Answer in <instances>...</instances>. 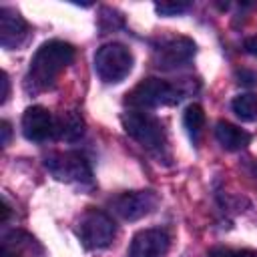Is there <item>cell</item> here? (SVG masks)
<instances>
[{"label":"cell","mask_w":257,"mask_h":257,"mask_svg":"<svg viewBox=\"0 0 257 257\" xmlns=\"http://www.w3.org/2000/svg\"><path fill=\"white\" fill-rule=\"evenodd\" d=\"M72 60H74L72 44H68L64 40L44 42L30 60L28 74H26V86L32 88V92H40V90L50 88L54 84L56 76Z\"/></svg>","instance_id":"cell-1"},{"label":"cell","mask_w":257,"mask_h":257,"mask_svg":"<svg viewBox=\"0 0 257 257\" xmlns=\"http://www.w3.org/2000/svg\"><path fill=\"white\" fill-rule=\"evenodd\" d=\"M133 70V52L120 42L102 44L94 52V72L102 82L114 84L128 76Z\"/></svg>","instance_id":"cell-2"},{"label":"cell","mask_w":257,"mask_h":257,"mask_svg":"<svg viewBox=\"0 0 257 257\" xmlns=\"http://www.w3.org/2000/svg\"><path fill=\"white\" fill-rule=\"evenodd\" d=\"M181 100V92L169 84L167 80L161 78H145L141 80L128 94H126V104L133 106V110H147V108H157L165 104H175Z\"/></svg>","instance_id":"cell-3"},{"label":"cell","mask_w":257,"mask_h":257,"mask_svg":"<svg viewBox=\"0 0 257 257\" xmlns=\"http://www.w3.org/2000/svg\"><path fill=\"white\" fill-rule=\"evenodd\" d=\"M116 233L114 221L98 209H88L78 221V237L86 249H104L112 243Z\"/></svg>","instance_id":"cell-4"},{"label":"cell","mask_w":257,"mask_h":257,"mask_svg":"<svg viewBox=\"0 0 257 257\" xmlns=\"http://www.w3.org/2000/svg\"><path fill=\"white\" fill-rule=\"evenodd\" d=\"M44 167L58 179L66 183H90L92 171L88 161L74 151L66 153H50L44 159Z\"/></svg>","instance_id":"cell-5"},{"label":"cell","mask_w":257,"mask_h":257,"mask_svg":"<svg viewBox=\"0 0 257 257\" xmlns=\"http://www.w3.org/2000/svg\"><path fill=\"white\" fill-rule=\"evenodd\" d=\"M122 128L128 137L147 149H159L165 143V133L161 122L145 110H128L122 114Z\"/></svg>","instance_id":"cell-6"},{"label":"cell","mask_w":257,"mask_h":257,"mask_svg":"<svg viewBox=\"0 0 257 257\" xmlns=\"http://www.w3.org/2000/svg\"><path fill=\"white\" fill-rule=\"evenodd\" d=\"M159 205V195L155 191H124L110 201V209L124 221H139L153 213Z\"/></svg>","instance_id":"cell-7"},{"label":"cell","mask_w":257,"mask_h":257,"mask_svg":"<svg viewBox=\"0 0 257 257\" xmlns=\"http://www.w3.org/2000/svg\"><path fill=\"white\" fill-rule=\"evenodd\" d=\"M195 56V42L187 36H171L157 44L155 48V66L161 70H173L187 64Z\"/></svg>","instance_id":"cell-8"},{"label":"cell","mask_w":257,"mask_h":257,"mask_svg":"<svg viewBox=\"0 0 257 257\" xmlns=\"http://www.w3.org/2000/svg\"><path fill=\"white\" fill-rule=\"evenodd\" d=\"M56 131V118L44 106H28L22 114V133L28 141H48Z\"/></svg>","instance_id":"cell-9"},{"label":"cell","mask_w":257,"mask_h":257,"mask_svg":"<svg viewBox=\"0 0 257 257\" xmlns=\"http://www.w3.org/2000/svg\"><path fill=\"white\" fill-rule=\"evenodd\" d=\"M169 245H171V239L165 229H143L133 237L128 255L131 257H165L169 251Z\"/></svg>","instance_id":"cell-10"},{"label":"cell","mask_w":257,"mask_h":257,"mask_svg":"<svg viewBox=\"0 0 257 257\" xmlns=\"http://www.w3.org/2000/svg\"><path fill=\"white\" fill-rule=\"evenodd\" d=\"M28 36L26 20L14 8H0V44L8 50L20 46Z\"/></svg>","instance_id":"cell-11"},{"label":"cell","mask_w":257,"mask_h":257,"mask_svg":"<svg viewBox=\"0 0 257 257\" xmlns=\"http://www.w3.org/2000/svg\"><path fill=\"white\" fill-rule=\"evenodd\" d=\"M84 135V118L76 110H64L56 116L54 137L66 143H74Z\"/></svg>","instance_id":"cell-12"},{"label":"cell","mask_w":257,"mask_h":257,"mask_svg":"<svg viewBox=\"0 0 257 257\" xmlns=\"http://www.w3.org/2000/svg\"><path fill=\"white\" fill-rule=\"evenodd\" d=\"M215 137L219 141V145L227 151H241L249 145L251 141V135L227 120H219L215 124Z\"/></svg>","instance_id":"cell-13"},{"label":"cell","mask_w":257,"mask_h":257,"mask_svg":"<svg viewBox=\"0 0 257 257\" xmlns=\"http://www.w3.org/2000/svg\"><path fill=\"white\" fill-rule=\"evenodd\" d=\"M231 108L241 120H255L257 118V96L253 92L237 94L231 100Z\"/></svg>","instance_id":"cell-14"},{"label":"cell","mask_w":257,"mask_h":257,"mask_svg":"<svg viewBox=\"0 0 257 257\" xmlns=\"http://www.w3.org/2000/svg\"><path fill=\"white\" fill-rule=\"evenodd\" d=\"M183 122H185V128L189 131V135L197 141L199 135H201V128L205 124V112L199 104H189L185 108V114H183Z\"/></svg>","instance_id":"cell-15"},{"label":"cell","mask_w":257,"mask_h":257,"mask_svg":"<svg viewBox=\"0 0 257 257\" xmlns=\"http://www.w3.org/2000/svg\"><path fill=\"white\" fill-rule=\"evenodd\" d=\"M189 8H191V2H185V0H163L155 4V10L163 16H177L187 12Z\"/></svg>","instance_id":"cell-16"},{"label":"cell","mask_w":257,"mask_h":257,"mask_svg":"<svg viewBox=\"0 0 257 257\" xmlns=\"http://www.w3.org/2000/svg\"><path fill=\"white\" fill-rule=\"evenodd\" d=\"M98 24H100L102 32H110V30L122 26V16H120L116 10L102 8V14H100V18H98Z\"/></svg>","instance_id":"cell-17"},{"label":"cell","mask_w":257,"mask_h":257,"mask_svg":"<svg viewBox=\"0 0 257 257\" xmlns=\"http://www.w3.org/2000/svg\"><path fill=\"white\" fill-rule=\"evenodd\" d=\"M207 257H257L251 249H231V247H215L207 253Z\"/></svg>","instance_id":"cell-18"},{"label":"cell","mask_w":257,"mask_h":257,"mask_svg":"<svg viewBox=\"0 0 257 257\" xmlns=\"http://www.w3.org/2000/svg\"><path fill=\"white\" fill-rule=\"evenodd\" d=\"M235 78L241 86H255L257 84V70H251V68H239L235 72Z\"/></svg>","instance_id":"cell-19"},{"label":"cell","mask_w":257,"mask_h":257,"mask_svg":"<svg viewBox=\"0 0 257 257\" xmlns=\"http://www.w3.org/2000/svg\"><path fill=\"white\" fill-rule=\"evenodd\" d=\"M0 86H2L0 102L4 104V102H6V98H8V94H10V80H8V74H6V72H2V74H0Z\"/></svg>","instance_id":"cell-20"},{"label":"cell","mask_w":257,"mask_h":257,"mask_svg":"<svg viewBox=\"0 0 257 257\" xmlns=\"http://www.w3.org/2000/svg\"><path fill=\"white\" fill-rule=\"evenodd\" d=\"M0 133H2V147H6L8 143H10V137H12V126H10V122L8 120H2L0 122Z\"/></svg>","instance_id":"cell-21"},{"label":"cell","mask_w":257,"mask_h":257,"mask_svg":"<svg viewBox=\"0 0 257 257\" xmlns=\"http://www.w3.org/2000/svg\"><path fill=\"white\" fill-rule=\"evenodd\" d=\"M243 48H245L247 54L257 56V34H255V36H247L245 42H243Z\"/></svg>","instance_id":"cell-22"},{"label":"cell","mask_w":257,"mask_h":257,"mask_svg":"<svg viewBox=\"0 0 257 257\" xmlns=\"http://www.w3.org/2000/svg\"><path fill=\"white\" fill-rule=\"evenodd\" d=\"M8 217H10V207H8V203H6V199L2 201V223H6L8 221Z\"/></svg>","instance_id":"cell-23"},{"label":"cell","mask_w":257,"mask_h":257,"mask_svg":"<svg viewBox=\"0 0 257 257\" xmlns=\"http://www.w3.org/2000/svg\"><path fill=\"white\" fill-rule=\"evenodd\" d=\"M253 173H255V175H257V161H255V163H253Z\"/></svg>","instance_id":"cell-24"}]
</instances>
